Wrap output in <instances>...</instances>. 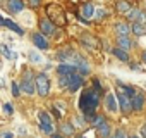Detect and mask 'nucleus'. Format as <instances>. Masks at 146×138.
Returning a JSON list of instances; mask_svg holds the SVG:
<instances>
[{"mask_svg":"<svg viewBox=\"0 0 146 138\" xmlns=\"http://www.w3.org/2000/svg\"><path fill=\"white\" fill-rule=\"evenodd\" d=\"M100 104V93L96 90H84L81 98H79V109L83 111V114L86 116V119H93L95 117V111L98 109Z\"/></svg>","mask_w":146,"mask_h":138,"instance_id":"f257e3e1","label":"nucleus"},{"mask_svg":"<svg viewBox=\"0 0 146 138\" xmlns=\"http://www.w3.org/2000/svg\"><path fill=\"white\" fill-rule=\"evenodd\" d=\"M35 88H36V92H38L40 97H46L50 93V80H48V76L45 73L36 74V78H35Z\"/></svg>","mask_w":146,"mask_h":138,"instance_id":"f03ea898","label":"nucleus"},{"mask_svg":"<svg viewBox=\"0 0 146 138\" xmlns=\"http://www.w3.org/2000/svg\"><path fill=\"white\" fill-rule=\"evenodd\" d=\"M117 98H119V104L117 105H120V109H122V112L124 114H131L132 112V107H131V98L117 86Z\"/></svg>","mask_w":146,"mask_h":138,"instance_id":"7ed1b4c3","label":"nucleus"},{"mask_svg":"<svg viewBox=\"0 0 146 138\" xmlns=\"http://www.w3.org/2000/svg\"><path fill=\"white\" fill-rule=\"evenodd\" d=\"M38 119H40V128H41V131L52 135V133H53V123H52V117H50L46 112L41 111V112L38 114Z\"/></svg>","mask_w":146,"mask_h":138,"instance_id":"20e7f679","label":"nucleus"},{"mask_svg":"<svg viewBox=\"0 0 146 138\" xmlns=\"http://www.w3.org/2000/svg\"><path fill=\"white\" fill-rule=\"evenodd\" d=\"M81 85H83V76H81V74H78V73L69 74V81H67L69 92H76V90H79Z\"/></svg>","mask_w":146,"mask_h":138,"instance_id":"39448f33","label":"nucleus"},{"mask_svg":"<svg viewBox=\"0 0 146 138\" xmlns=\"http://www.w3.org/2000/svg\"><path fill=\"white\" fill-rule=\"evenodd\" d=\"M40 33L43 36H50L55 33V24L50 21V19H41L40 21Z\"/></svg>","mask_w":146,"mask_h":138,"instance_id":"423d86ee","label":"nucleus"},{"mask_svg":"<svg viewBox=\"0 0 146 138\" xmlns=\"http://www.w3.org/2000/svg\"><path fill=\"white\" fill-rule=\"evenodd\" d=\"M31 40H33V43H35V47H38L40 50H46L50 45H48V42H46V38L41 35V33H33V36H31Z\"/></svg>","mask_w":146,"mask_h":138,"instance_id":"0eeeda50","label":"nucleus"},{"mask_svg":"<svg viewBox=\"0 0 146 138\" xmlns=\"http://www.w3.org/2000/svg\"><path fill=\"white\" fill-rule=\"evenodd\" d=\"M131 107H132V111H136V112L143 111V109H144V97H143L141 93H136L134 97H131Z\"/></svg>","mask_w":146,"mask_h":138,"instance_id":"6e6552de","label":"nucleus"},{"mask_svg":"<svg viewBox=\"0 0 146 138\" xmlns=\"http://www.w3.org/2000/svg\"><path fill=\"white\" fill-rule=\"evenodd\" d=\"M0 24H2V26H5V28H9V29H12V31H16L17 35H24V29L19 26V24H16V23H12L11 19H4L2 16H0Z\"/></svg>","mask_w":146,"mask_h":138,"instance_id":"1a4fd4ad","label":"nucleus"},{"mask_svg":"<svg viewBox=\"0 0 146 138\" xmlns=\"http://www.w3.org/2000/svg\"><path fill=\"white\" fill-rule=\"evenodd\" d=\"M105 105H107V109H108L110 112H117V109H119V105H117V97H115L113 93H108V95L105 97Z\"/></svg>","mask_w":146,"mask_h":138,"instance_id":"9d476101","label":"nucleus"},{"mask_svg":"<svg viewBox=\"0 0 146 138\" xmlns=\"http://www.w3.org/2000/svg\"><path fill=\"white\" fill-rule=\"evenodd\" d=\"M57 73L60 76H65V74H72V73H78V69L76 66H72V64H60L57 67Z\"/></svg>","mask_w":146,"mask_h":138,"instance_id":"9b49d317","label":"nucleus"},{"mask_svg":"<svg viewBox=\"0 0 146 138\" xmlns=\"http://www.w3.org/2000/svg\"><path fill=\"white\" fill-rule=\"evenodd\" d=\"M7 9L11 11V12H21L23 9H24V2L23 0H7Z\"/></svg>","mask_w":146,"mask_h":138,"instance_id":"f8f14e48","label":"nucleus"},{"mask_svg":"<svg viewBox=\"0 0 146 138\" xmlns=\"http://www.w3.org/2000/svg\"><path fill=\"white\" fill-rule=\"evenodd\" d=\"M21 90L28 95H33L35 93V81L33 80H23L21 81Z\"/></svg>","mask_w":146,"mask_h":138,"instance_id":"ddd939ff","label":"nucleus"},{"mask_svg":"<svg viewBox=\"0 0 146 138\" xmlns=\"http://www.w3.org/2000/svg\"><path fill=\"white\" fill-rule=\"evenodd\" d=\"M96 131H98V135H100L102 138H108V136H110V124L107 123V119H105L102 124L96 126Z\"/></svg>","mask_w":146,"mask_h":138,"instance_id":"4468645a","label":"nucleus"},{"mask_svg":"<svg viewBox=\"0 0 146 138\" xmlns=\"http://www.w3.org/2000/svg\"><path fill=\"white\" fill-rule=\"evenodd\" d=\"M81 14H83V17L84 19H90V17H93L95 16V7H93V4H84L83 5V11H81Z\"/></svg>","mask_w":146,"mask_h":138,"instance_id":"2eb2a0df","label":"nucleus"},{"mask_svg":"<svg viewBox=\"0 0 146 138\" xmlns=\"http://www.w3.org/2000/svg\"><path fill=\"white\" fill-rule=\"evenodd\" d=\"M129 31H131V28H129L125 23H117V24H115V33H117L119 36H127Z\"/></svg>","mask_w":146,"mask_h":138,"instance_id":"dca6fc26","label":"nucleus"},{"mask_svg":"<svg viewBox=\"0 0 146 138\" xmlns=\"http://www.w3.org/2000/svg\"><path fill=\"white\" fill-rule=\"evenodd\" d=\"M112 54L119 59V60H124V62H129V54H127V50H122V48H113L112 50Z\"/></svg>","mask_w":146,"mask_h":138,"instance_id":"f3484780","label":"nucleus"},{"mask_svg":"<svg viewBox=\"0 0 146 138\" xmlns=\"http://www.w3.org/2000/svg\"><path fill=\"white\" fill-rule=\"evenodd\" d=\"M131 31H132L136 36H143V35H146V26L141 24V23H134L132 28H131Z\"/></svg>","mask_w":146,"mask_h":138,"instance_id":"a211bd4d","label":"nucleus"},{"mask_svg":"<svg viewBox=\"0 0 146 138\" xmlns=\"http://www.w3.org/2000/svg\"><path fill=\"white\" fill-rule=\"evenodd\" d=\"M117 45H119V48H122V50H129L131 48V40L127 38V36H119L117 38Z\"/></svg>","mask_w":146,"mask_h":138,"instance_id":"6ab92c4d","label":"nucleus"},{"mask_svg":"<svg viewBox=\"0 0 146 138\" xmlns=\"http://www.w3.org/2000/svg\"><path fill=\"white\" fill-rule=\"evenodd\" d=\"M129 9H131V5L127 0H117V12L119 14H125Z\"/></svg>","mask_w":146,"mask_h":138,"instance_id":"aec40b11","label":"nucleus"},{"mask_svg":"<svg viewBox=\"0 0 146 138\" xmlns=\"http://www.w3.org/2000/svg\"><path fill=\"white\" fill-rule=\"evenodd\" d=\"M60 129H62V135H65V136L74 135V126H72V124H69V123L62 124V126H60Z\"/></svg>","mask_w":146,"mask_h":138,"instance_id":"412c9836","label":"nucleus"},{"mask_svg":"<svg viewBox=\"0 0 146 138\" xmlns=\"http://www.w3.org/2000/svg\"><path fill=\"white\" fill-rule=\"evenodd\" d=\"M0 52L4 54V57H5V59H14V57H16V54H14L7 45H0Z\"/></svg>","mask_w":146,"mask_h":138,"instance_id":"4be33fe9","label":"nucleus"},{"mask_svg":"<svg viewBox=\"0 0 146 138\" xmlns=\"http://www.w3.org/2000/svg\"><path fill=\"white\" fill-rule=\"evenodd\" d=\"M139 14H141L139 9H129V11H127V19H131V21H137Z\"/></svg>","mask_w":146,"mask_h":138,"instance_id":"5701e85b","label":"nucleus"},{"mask_svg":"<svg viewBox=\"0 0 146 138\" xmlns=\"http://www.w3.org/2000/svg\"><path fill=\"white\" fill-rule=\"evenodd\" d=\"M108 138H129V136H127V133H125L122 128H119V129L115 131V135H113V136H108Z\"/></svg>","mask_w":146,"mask_h":138,"instance_id":"b1692460","label":"nucleus"},{"mask_svg":"<svg viewBox=\"0 0 146 138\" xmlns=\"http://www.w3.org/2000/svg\"><path fill=\"white\" fill-rule=\"evenodd\" d=\"M2 109H4V112H5L7 116H12V114H14V109H12V105H11V104H4V107H2Z\"/></svg>","mask_w":146,"mask_h":138,"instance_id":"393cba45","label":"nucleus"},{"mask_svg":"<svg viewBox=\"0 0 146 138\" xmlns=\"http://www.w3.org/2000/svg\"><path fill=\"white\" fill-rule=\"evenodd\" d=\"M29 59H31L33 62H40V60H41V57H40V54H36V52H33V50L29 52Z\"/></svg>","mask_w":146,"mask_h":138,"instance_id":"a878e982","label":"nucleus"},{"mask_svg":"<svg viewBox=\"0 0 146 138\" xmlns=\"http://www.w3.org/2000/svg\"><path fill=\"white\" fill-rule=\"evenodd\" d=\"M107 16V11L105 9H96V19H103Z\"/></svg>","mask_w":146,"mask_h":138,"instance_id":"bb28decb","label":"nucleus"},{"mask_svg":"<svg viewBox=\"0 0 146 138\" xmlns=\"http://www.w3.org/2000/svg\"><path fill=\"white\" fill-rule=\"evenodd\" d=\"M12 95L14 97H19V83H12Z\"/></svg>","mask_w":146,"mask_h":138,"instance_id":"cd10ccee","label":"nucleus"},{"mask_svg":"<svg viewBox=\"0 0 146 138\" xmlns=\"http://www.w3.org/2000/svg\"><path fill=\"white\" fill-rule=\"evenodd\" d=\"M40 2H41V0H29L31 7H38V5H40Z\"/></svg>","mask_w":146,"mask_h":138,"instance_id":"c85d7f7f","label":"nucleus"},{"mask_svg":"<svg viewBox=\"0 0 146 138\" xmlns=\"http://www.w3.org/2000/svg\"><path fill=\"white\" fill-rule=\"evenodd\" d=\"M52 112H53V116H55V117H60V112H58L55 107H52Z\"/></svg>","mask_w":146,"mask_h":138,"instance_id":"c756f323","label":"nucleus"},{"mask_svg":"<svg viewBox=\"0 0 146 138\" xmlns=\"http://www.w3.org/2000/svg\"><path fill=\"white\" fill-rule=\"evenodd\" d=\"M50 138H64V135H55V133H52Z\"/></svg>","mask_w":146,"mask_h":138,"instance_id":"7c9ffc66","label":"nucleus"},{"mask_svg":"<svg viewBox=\"0 0 146 138\" xmlns=\"http://www.w3.org/2000/svg\"><path fill=\"white\" fill-rule=\"evenodd\" d=\"M4 138H14V135H12V133H5Z\"/></svg>","mask_w":146,"mask_h":138,"instance_id":"2f4dec72","label":"nucleus"},{"mask_svg":"<svg viewBox=\"0 0 146 138\" xmlns=\"http://www.w3.org/2000/svg\"><path fill=\"white\" fill-rule=\"evenodd\" d=\"M141 59H143V62L146 64V52H143V55H141Z\"/></svg>","mask_w":146,"mask_h":138,"instance_id":"473e14b6","label":"nucleus"},{"mask_svg":"<svg viewBox=\"0 0 146 138\" xmlns=\"http://www.w3.org/2000/svg\"><path fill=\"white\" fill-rule=\"evenodd\" d=\"M76 138H86V136H83V135H79V136H76Z\"/></svg>","mask_w":146,"mask_h":138,"instance_id":"72a5a7b5","label":"nucleus"},{"mask_svg":"<svg viewBox=\"0 0 146 138\" xmlns=\"http://www.w3.org/2000/svg\"><path fill=\"white\" fill-rule=\"evenodd\" d=\"M131 138H139V136H131Z\"/></svg>","mask_w":146,"mask_h":138,"instance_id":"f704fd0d","label":"nucleus"}]
</instances>
